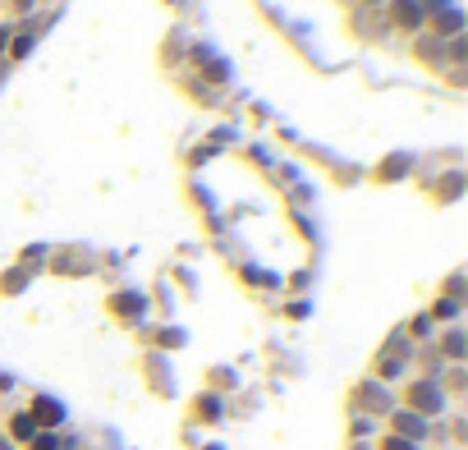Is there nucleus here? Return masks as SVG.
<instances>
[{"mask_svg": "<svg viewBox=\"0 0 468 450\" xmlns=\"http://www.w3.org/2000/svg\"><path fill=\"white\" fill-rule=\"evenodd\" d=\"M395 23L399 28H418V5L413 0H395Z\"/></svg>", "mask_w": 468, "mask_h": 450, "instance_id": "obj_2", "label": "nucleus"}, {"mask_svg": "<svg viewBox=\"0 0 468 450\" xmlns=\"http://www.w3.org/2000/svg\"><path fill=\"white\" fill-rule=\"evenodd\" d=\"M0 390H10V382H5V377H0Z\"/></svg>", "mask_w": 468, "mask_h": 450, "instance_id": "obj_9", "label": "nucleus"}, {"mask_svg": "<svg viewBox=\"0 0 468 450\" xmlns=\"http://www.w3.org/2000/svg\"><path fill=\"white\" fill-rule=\"evenodd\" d=\"M10 432H14L19 441H32V436H37V423H32V414H14V423H10Z\"/></svg>", "mask_w": 468, "mask_h": 450, "instance_id": "obj_4", "label": "nucleus"}, {"mask_svg": "<svg viewBox=\"0 0 468 450\" xmlns=\"http://www.w3.org/2000/svg\"><path fill=\"white\" fill-rule=\"evenodd\" d=\"M28 414H32V423H60V418H64V409H60L56 400H46V395H42L37 404H32Z\"/></svg>", "mask_w": 468, "mask_h": 450, "instance_id": "obj_1", "label": "nucleus"}, {"mask_svg": "<svg viewBox=\"0 0 468 450\" xmlns=\"http://www.w3.org/2000/svg\"><path fill=\"white\" fill-rule=\"evenodd\" d=\"M436 32H459V14H454V10L436 14Z\"/></svg>", "mask_w": 468, "mask_h": 450, "instance_id": "obj_5", "label": "nucleus"}, {"mask_svg": "<svg viewBox=\"0 0 468 450\" xmlns=\"http://www.w3.org/2000/svg\"><path fill=\"white\" fill-rule=\"evenodd\" d=\"M395 423H399V432H418V418H408V414H399Z\"/></svg>", "mask_w": 468, "mask_h": 450, "instance_id": "obj_7", "label": "nucleus"}, {"mask_svg": "<svg viewBox=\"0 0 468 450\" xmlns=\"http://www.w3.org/2000/svg\"><path fill=\"white\" fill-rule=\"evenodd\" d=\"M0 450H10V446H5V441H0Z\"/></svg>", "mask_w": 468, "mask_h": 450, "instance_id": "obj_11", "label": "nucleus"}, {"mask_svg": "<svg viewBox=\"0 0 468 450\" xmlns=\"http://www.w3.org/2000/svg\"><path fill=\"white\" fill-rule=\"evenodd\" d=\"M0 51H5V32H0Z\"/></svg>", "mask_w": 468, "mask_h": 450, "instance_id": "obj_10", "label": "nucleus"}, {"mask_svg": "<svg viewBox=\"0 0 468 450\" xmlns=\"http://www.w3.org/2000/svg\"><path fill=\"white\" fill-rule=\"evenodd\" d=\"M32 450H60L56 436H32Z\"/></svg>", "mask_w": 468, "mask_h": 450, "instance_id": "obj_6", "label": "nucleus"}, {"mask_svg": "<svg viewBox=\"0 0 468 450\" xmlns=\"http://www.w3.org/2000/svg\"><path fill=\"white\" fill-rule=\"evenodd\" d=\"M386 450H413V446H408V441H399V436H391V441H386Z\"/></svg>", "mask_w": 468, "mask_h": 450, "instance_id": "obj_8", "label": "nucleus"}, {"mask_svg": "<svg viewBox=\"0 0 468 450\" xmlns=\"http://www.w3.org/2000/svg\"><path fill=\"white\" fill-rule=\"evenodd\" d=\"M413 404H418L423 414H436V409H441V395L432 386H413Z\"/></svg>", "mask_w": 468, "mask_h": 450, "instance_id": "obj_3", "label": "nucleus"}]
</instances>
